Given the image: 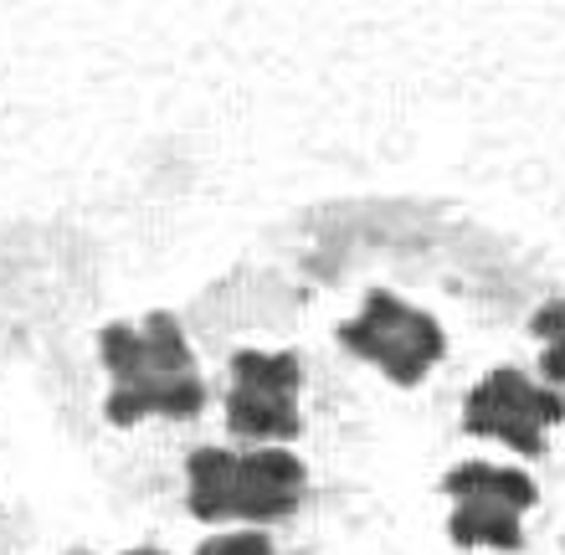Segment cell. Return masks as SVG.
Wrapping results in <instances>:
<instances>
[{"instance_id": "2", "label": "cell", "mask_w": 565, "mask_h": 555, "mask_svg": "<svg viewBox=\"0 0 565 555\" xmlns=\"http://www.w3.org/2000/svg\"><path fill=\"white\" fill-rule=\"evenodd\" d=\"M191 504L195 520H257V525H273V520H288V514L303 504V489H309V468L298 463L294 452L282 448H263V452H237L226 448H201L191 452Z\"/></svg>"}, {"instance_id": "1", "label": "cell", "mask_w": 565, "mask_h": 555, "mask_svg": "<svg viewBox=\"0 0 565 555\" xmlns=\"http://www.w3.org/2000/svg\"><path fill=\"white\" fill-rule=\"evenodd\" d=\"M98 350L114 375V396H108L104 417L114 427H135L145 417H170L191 421L206 406V381L195 371V355L180 334V319L154 309L145 319V330L129 324H104L98 330Z\"/></svg>"}, {"instance_id": "7", "label": "cell", "mask_w": 565, "mask_h": 555, "mask_svg": "<svg viewBox=\"0 0 565 555\" xmlns=\"http://www.w3.org/2000/svg\"><path fill=\"white\" fill-rule=\"evenodd\" d=\"M530 334L551 340V350L540 355V375H545L551 386H565V299L545 303V309L530 319Z\"/></svg>"}, {"instance_id": "4", "label": "cell", "mask_w": 565, "mask_h": 555, "mask_svg": "<svg viewBox=\"0 0 565 555\" xmlns=\"http://www.w3.org/2000/svg\"><path fill=\"white\" fill-rule=\"evenodd\" d=\"M443 489L458 499V510L447 520L452 545L473 551V545H493V551H524L520 514L540 504V489L530 473L514 468H489V463H458L443 479Z\"/></svg>"}, {"instance_id": "5", "label": "cell", "mask_w": 565, "mask_h": 555, "mask_svg": "<svg viewBox=\"0 0 565 555\" xmlns=\"http://www.w3.org/2000/svg\"><path fill=\"white\" fill-rule=\"evenodd\" d=\"M565 421V396L561 391L535 386L520 371H493L483 375L468 402H462V433L468 437H504L514 452L540 458L545 452V427Z\"/></svg>"}, {"instance_id": "9", "label": "cell", "mask_w": 565, "mask_h": 555, "mask_svg": "<svg viewBox=\"0 0 565 555\" xmlns=\"http://www.w3.org/2000/svg\"><path fill=\"white\" fill-rule=\"evenodd\" d=\"M129 555H164V551H129Z\"/></svg>"}, {"instance_id": "6", "label": "cell", "mask_w": 565, "mask_h": 555, "mask_svg": "<svg viewBox=\"0 0 565 555\" xmlns=\"http://www.w3.org/2000/svg\"><path fill=\"white\" fill-rule=\"evenodd\" d=\"M303 381L298 355H263V350H237L232 355V396H226V421L242 437H288L303 433L294 406V391Z\"/></svg>"}, {"instance_id": "3", "label": "cell", "mask_w": 565, "mask_h": 555, "mask_svg": "<svg viewBox=\"0 0 565 555\" xmlns=\"http://www.w3.org/2000/svg\"><path fill=\"white\" fill-rule=\"evenodd\" d=\"M340 345L360 361L381 365L396 386H422L431 365L447 355V334L427 309H412L386 288H371L365 309L340 324Z\"/></svg>"}, {"instance_id": "8", "label": "cell", "mask_w": 565, "mask_h": 555, "mask_svg": "<svg viewBox=\"0 0 565 555\" xmlns=\"http://www.w3.org/2000/svg\"><path fill=\"white\" fill-rule=\"evenodd\" d=\"M195 555H278V551H273V541L263 530H253V535H216V541H206Z\"/></svg>"}]
</instances>
